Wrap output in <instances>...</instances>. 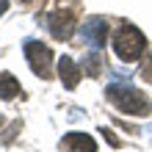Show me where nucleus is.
<instances>
[{"instance_id": "nucleus-13", "label": "nucleus", "mask_w": 152, "mask_h": 152, "mask_svg": "<svg viewBox=\"0 0 152 152\" xmlns=\"http://www.w3.org/2000/svg\"><path fill=\"white\" fill-rule=\"evenodd\" d=\"M22 3H28V0H22Z\"/></svg>"}, {"instance_id": "nucleus-8", "label": "nucleus", "mask_w": 152, "mask_h": 152, "mask_svg": "<svg viewBox=\"0 0 152 152\" xmlns=\"http://www.w3.org/2000/svg\"><path fill=\"white\" fill-rule=\"evenodd\" d=\"M20 94H22V88L17 83V77L11 72H0V100H14Z\"/></svg>"}, {"instance_id": "nucleus-10", "label": "nucleus", "mask_w": 152, "mask_h": 152, "mask_svg": "<svg viewBox=\"0 0 152 152\" xmlns=\"http://www.w3.org/2000/svg\"><path fill=\"white\" fill-rule=\"evenodd\" d=\"M144 80H149V83H152V58L144 64Z\"/></svg>"}, {"instance_id": "nucleus-5", "label": "nucleus", "mask_w": 152, "mask_h": 152, "mask_svg": "<svg viewBox=\"0 0 152 152\" xmlns=\"http://www.w3.org/2000/svg\"><path fill=\"white\" fill-rule=\"evenodd\" d=\"M47 31H50L58 42L69 39V36H72V31H75V11H64V8L50 11V14H47Z\"/></svg>"}, {"instance_id": "nucleus-3", "label": "nucleus", "mask_w": 152, "mask_h": 152, "mask_svg": "<svg viewBox=\"0 0 152 152\" xmlns=\"http://www.w3.org/2000/svg\"><path fill=\"white\" fill-rule=\"evenodd\" d=\"M22 50H25V58H28V66L33 69L36 77L53 75V53H50L47 44H42L39 39H25Z\"/></svg>"}, {"instance_id": "nucleus-7", "label": "nucleus", "mask_w": 152, "mask_h": 152, "mask_svg": "<svg viewBox=\"0 0 152 152\" xmlns=\"http://www.w3.org/2000/svg\"><path fill=\"white\" fill-rule=\"evenodd\" d=\"M58 75H61V83H64V88H77V83H80V69H77V64L69 56H61V61H58Z\"/></svg>"}, {"instance_id": "nucleus-2", "label": "nucleus", "mask_w": 152, "mask_h": 152, "mask_svg": "<svg viewBox=\"0 0 152 152\" xmlns=\"http://www.w3.org/2000/svg\"><path fill=\"white\" fill-rule=\"evenodd\" d=\"M147 50V39L144 33L133 25H122L119 31L113 33V53L122 61H138Z\"/></svg>"}, {"instance_id": "nucleus-6", "label": "nucleus", "mask_w": 152, "mask_h": 152, "mask_svg": "<svg viewBox=\"0 0 152 152\" xmlns=\"http://www.w3.org/2000/svg\"><path fill=\"white\" fill-rule=\"evenodd\" d=\"M61 149L64 152H97V144L86 133H66L61 138Z\"/></svg>"}, {"instance_id": "nucleus-1", "label": "nucleus", "mask_w": 152, "mask_h": 152, "mask_svg": "<svg viewBox=\"0 0 152 152\" xmlns=\"http://www.w3.org/2000/svg\"><path fill=\"white\" fill-rule=\"evenodd\" d=\"M105 97H108L111 105L119 108L122 113H130V116H147L149 113V100L136 86L124 83V80H113L108 86V91H105Z\"/></svg>"}, {"instance_id": "nucleus-4", "label": "nucleus", "mask_w": 152, "mask_h": 152, "mask_svg": "<svg viewBox=\"0 0 152 152\" xmlns=\"http://www.w3.org/2000/svg\"><path fill=\"white\" fill-rule=\"evenodd\" d=\"M80 36H83V42L91 50H102L105 42H108V22H105V17H88L83 22V28H80Z\"/></svg>"}, {"instance_id": "nucleus-12", "label": "nucleus", "mask_w": 152, "mask_h": 152, "mask_svg": "<svg viewBox=\"0 0 152 152\" xmlns=\"http://www.w3.org/2000/svg\"><path fill=\"white\" fill-rule=\"evenodd\" d=\"M6 11H8V0H0V17H3Z\"/></svg>"}, {"instance_id": "nucleus-9", "label": "nucleus", "mask_w": 152, "mask_h": 152, "mask_svg": "<svg viewBox=\"0 0 152 152\" xmlns=\"http://www.w3.org/2000/svg\"><path fill=\"white\" fill-rule=\"evenodd\" d=\"M83 69H86V75H100V69H102V56H100V50H94V53H88V56L83 58Z\"/></svg>"}, {"instance_id": "nucleus-11", "label": "nucleus", "mask_w": 152, "mask_h": 152, "mask_svg": "<svg viewBox=\"0 0 152 152\" xmlns=\"http://www.w3.org/2000/svg\"><path fill=\"white\" fill-rule=\"evenodd\" d=\"M102 136H105V138H108V141H111V144H113V147H122V144H119V141H116V136H113V133H111L108 127H105V130H102Z\"/></svg>"}]
</instances>
